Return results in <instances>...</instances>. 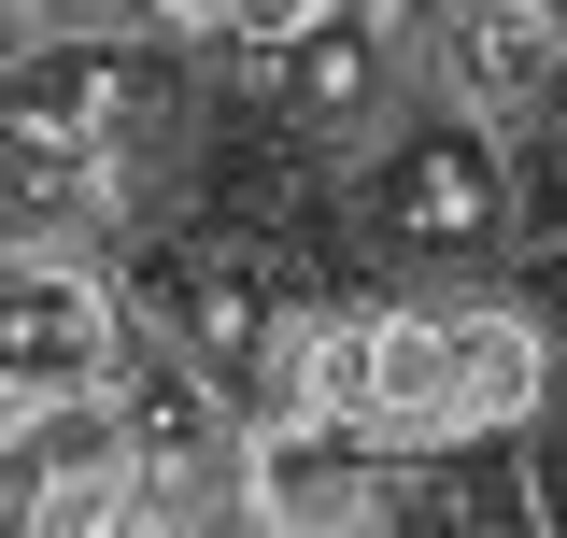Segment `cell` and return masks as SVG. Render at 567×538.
<instances>
[{
	"instance_id": "cell-1",
	"label": "cell",
	"mask_w": 567,
	"mask_h": 538,
	"mask_svg": "<svg viewBox=\"0 0 567 538\" xmlns=\"http://www.w3.org/2000/svg\"><path fill=\"white\" fill-rule=\"evenodd\" d=\"M128 312L171 340V369H199L227 411H284L298 397V327H312V283L284 241L256 227H199V241H156L128 269Z\"/></svg>"
},
{
	"instance_id": "cell-2",
	"label": "cell",
	"mask_w": 567,
	"mask_h": 538,
	"mask_svg": "<svg viewBox=\"0 0 567 538\" xmlns=\"http://www.w3.org/2000/svg\"><path fill=\"white\" fill-rule=\"evenodd\" d=\"M369 241L398 283H440V298H468L511 269V170H496V142L454 114V128H398V156L369 170Z\"/></svg>"
},
{
	"instance_id": "cell-3",
	"label": "cell",
	"mask_w": 567,
	"mask_h": 538,
	"mask_svg": "<svg viewBox=\"0 0 567 538\" xmlns=\"http://www.w3.org/2000/svg\"><path fill=\"white\" fill-rule=\"evenodd\" d=\"M128 354V298L100 283L85 241H14L0 227V411L14 397H85Z\"/></svg>"
},
{
	"instance_id": "cell-4",
	"label": "cell",
	"mask_w": 567,
	"mask_h": 538,
	"mask_svg": "<svg viewBox=\"0 0 567 538\" xmlns=\"http://www.w3.org/2000/svg\"><path fill=\"white\" fill-rule=\"evenodd\" d=\"M383 510V439L354 411H241V525H284V538H341Z\"/></svg>"
},
{
	"instance_id": "cell-5",
	"label": "cell",
	"mask_w": 567,
	"mask_h": 538,
	"mask_svg": "<svg viewBox=\"0 0 567 538\" xmlns=\"http://www.w3.org/2000/svg\"><path fill=\"white\" fill-rule=\"evenodd\" d=\"M114 439H128L142 525H227V510H241V411L213 397L199 369L114 383Z\"/></svg>"
},
{
	"instance_id": "cell-6",
	"label": "cell",
	"mask_w": 567,
	"mask_h": 538,
	"mask_svg": "<svg viewBox=\"0 0 567 538\" xmlns=\"http://www.w3.org/2000/svg\"><path fill=\"white\" fill-rule=\"evenodd\" d=\"M554 0H425V85L468 114V128H511V114H539L554 100Z\"/></svg>"
},
{
	"instance_id": "cell-7",
	"label": "cell",
	"mask_w": 567,
	"mask_h": 538,
	"mask_svg": "<svg viewBox=\"0 0 567 538\" xmlns=\"http://www.w3.org/2000/svg\"><path fill=\"white\" fill-rule=\"evenodd\" d=\"M241 71H256V100L270 114H298V128H369L383 114V85H398V14H298L284 43H241Z\"/></svg>"
},
{
	"instance_id": "cell-8",
	"label": "cell",
	"mask_w": 567,
	"mask_h": 538,
	"mask_svg": "<svg viewBox=\"0 0 567 538\" xmlns=\"http://www.w3.org/2000/svg\"><path fill=\"white\" fill-rule=\"evenodd\" d=\"M440 354H454V425H525V411H539V369H554L539 327H525V312H496L483 283L440 312Z\"/></svg>"
},
{
	"instance_id": "cell-9",
	"label": "cell",
	"mask_w": 567,
	"mask_h": 538,
	"mask_svg": "<svg viewBox=\"0 0 567 538\" xmlns=\"http://www.w3.org/2000/svg\"><path fill=\"white\" fill-rule=\"evenodd\" d=\"M29 29H156V0H29Z\"/></svg>"
},
{
	"instance_id": "cell-10",
	"label": "cell",
	"mask_w": 567,
	"mask_h": 538,
	"mask_svg": "<svg viewBox=\"0 0 567 538\" xmlns=\"http://www.w3.org/2000/svg\"><path fill=\"white\" fill-rule=\"evenodd\" d=\"M156 29H171V43H199V29H227V0H156Z\"/></svg>"
},
{
	"instance_id": "cell-11",
	"label": "cell",
	"mask_w": 567,
	"mask_h": 538,
	"mask_svg": "<svg viewBox=\"0 0 567 538\" xmlns=\"http://www.w3.org/2000/svg\"><path fill=\"white\" fill-rule=\"evenodd\" d=\"M0 525H29V482H14V454H0Z\"/></svg>"
},
{
	"instance_id": "cell-12",
	"label": "cell",
	"mask_w": 567,
	"mask_h": 538,
	"mask_svg": "<svg viewBox=\"0 0 567 538\" xmlns=\"http://www.w3.org/2000/svg\"><path fill=\"white\" fill-rule=\"evenodd\" d=\"M0 43H29V0H0Z\"/></svg>"
},
{
	"instance_id": "cell-13",
	"label": "cell",
	"mask_w": 567,
	"mask_h": 538,
	"mask_svg": "<svg viewBox=\"0 0 567 538\" xmlns=\"http://www.w3.org/2000/svg\"><path fill=\"white\" fill-rule=\"evenodd\" d=\"M341 14H398V0H341Z\"/></svg>"
}]
</instances>
